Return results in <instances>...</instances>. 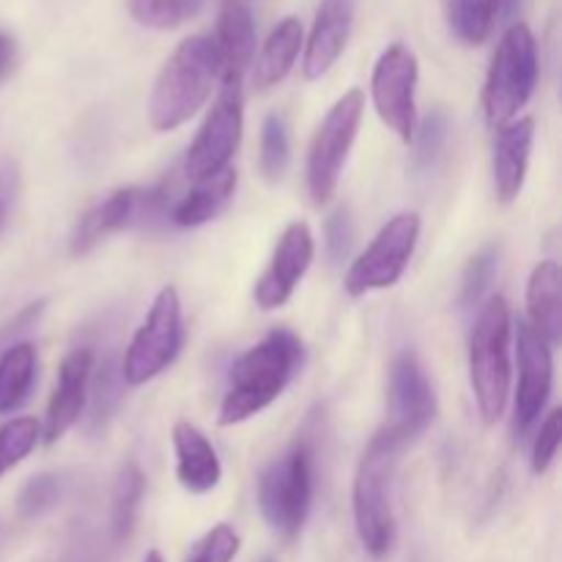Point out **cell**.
Returning <instances> with one entry per match:
<instances>
[{
  "instance_id": "33",
  "label": "cell",
  "mask_w": 562,
  "mask_h": 562,
  "mask_svg": "<svg viewBox=\"0 0 562 562\" xmlns=\"http://www.w3.org/2000/svg\"><path fill=\"white\" fill-rule=\"evenodd\" d=\"M60 497H64V477L44 472L25 483L20 499H16V510L22 519H38V516L49 514L60 503Z\"/></svg>"
},
{
  "instance_id": "32",
  "label": "cell",
  "mask_w": 562,
  "mask_h": 562,
  "mask_svg": "<svg viewBox=\"0 0 562 562\" xmlns=\"http://www.w3.org/2000/svg\"><path fill=\"white\" fill-rule=\"evenodd\" d=\"M42 439V426L33 417H14L0 426V477L20 464Z\"/></svg>"
},
{
  "instance_id": "4",
  "label": "cell",
  "mask_w": 562,
  "mask_h": 562,
  "mask_svg": "<svg viewBox=\"0 0 562 562\" xmlns=\"http://www.w3.org/2000/svg\"><path fill=\"white\" fill-rule=\"evenodd\" d=\"M404 445L384 431L371 439L355 475V525L371 558H387L395 543L393 481Z\"/></svg>"
},
{
  "instance_id": "7",
  "label": "cell",
  "mask_w": 562,
  "mask_h": 562,
  "mask_svg": "<svg viewBox=\"0 0 562 562\" xmlns=\"http://www.w3.org/2000/svg\"><path fill=\"white\" fill-rule=\"evenodd\" d=\"M362 113H366V93L360 88H351L327 110L324 121L318 124L311 148H307L305 165L307 195H311L313 206H327L333 201L344 165L355 146L357 132H360Z\"/></svg>"
},
{
  "instance_id": "36",
  "label": "cell",
  "mask_w": 562,
  "mask_h": 562,
  "mask_svg": "<svg viewBox=\"0 0 562 562\" xmlns=\"http://www.w3.org/2000/svg\"><path fill=\"white\" fill-rule=\"evenodd\" d=\"M324 236H327V256L333 263H340L351 250V241H355V223H351L349 209L340 206L333 217L327 220V228H324Z\"/></svg>"
},
{
  "instance_id": "8",
  "label": "cell",
  "mask_w": 562,
  "mask_h": 562,
  "mask_svg": "<svg viewBox=\"0 0 562 562\" xmlns=\"http://www.w3.org/2000/svg\"><path fill=\"white\" fill-rule=\"evenodd\" d=\"M181 344H184V322H181L179 291L173 285H165L126 349L124 362H121L124 382L137 387V384L157 379L159 373L173 366Z\"/></svg>"
},
{
  "instance_id": "1",
  "label": "cell",
  "mask_w": 562,
  "mask_h": 562,
  "mask_svg": "<svg viewBox=\"0 0 562 562\" xmlns=\"http://www.w3.org/2000/svg\"><path fill=\"white\" fill-rule=\"evenodd\" d=\"M302 355L300 335L285 327L272 329L261 344L247 349L231 366L217 415L220 426H236L272 406L300 371Z\"/></svg>"
},
{
  "instance_id": "11",
  "label": "cell",
  "mask_w": 562,
  "mask_h": 562,
  "mask_svg": "<svg viewBox=\"0 0 562 562\" xmlns=\"http://www.w3.org/2000/svg\"><path fill=\"white\" fill-rule=\"evenodd\" d=\"M241 126H245L241 82L223 80V88H220L201 132L195 135L192 146L187 148L184 173L190 179L201 181L231 168V159H234L236 148L241 143Z\"/></svg>"
},
{
  "instance_id": "38",
  "label": "cell",
  "mask_w": 562,
  "mask_h": 562,
  "mask_svg": "<svg viewBox=\"0 0 562 562\" xmlns=\"http://www.w3.org/2000/svg\"><path fill=\"white\" fill-rule=\"evenodd\" d=\"M16 66V42L9 36V33L0 31V80H5V77L14 71Z\"/></svg>"
},
{
  "instance_id": "39",
  "label": "cell",
  "mask_w": 562,
  "mask_h": 562,
  "mask_svg": "<svg viewBox=\"0 0 562 562\" xmlns=\"http://www.w3.org/2000/svg\"><path fill=\"white\" fill-rule=\"evenodd\" d=\"M143 562H162V554H159V552H148L146 560H143Z\"/></svg>"
},
{
  "instance_id": "18",
  "label": "cell",
  "mask_w": 562,
  "mask_h": 562,
  "mask_svg": "<svg viewBox=\"0 0 562 562\" xmlns=\"http://www.w3.org/2000/svg\"><path fill=\"white\" fill-rule=\"evenodd\" d=\"M173 453H176V477L181 488L190 494H206L220 486L223 464L217 459V450L212 448L201 428L181 420L173 426Z\"/></svg>"
},
{
  "instance_id": "13",
  "label": "cell",
  "mask_w": 562,
  "mask_h": 562,
  "mask_svg": "<svg viewBox=\"0 0 562 562\" xmlns=\"http://www.w3.org/2000/svg\"><path fill=\"white\" fill-rule=\"evenodd\" d=\"M516 355H519V384H516L514 398V437L521 439L530 434V428L541 420V412L547 409L554 382V360L552 346L527 322L519 324Z\"/></svg>"
},
{
  "instance_id": "19",
  "label": "cell",
  "mask_w": 562,
  "mask_h": 562,
  "mask_svg": "<svg viewBox=\"0 0 562 562\" xmlns=\"http://www.w3.org/2000/svg\"><path fill=\"white\" fill-rule=\"evenodd\" d=\"M135 203H137V187H126V190L110 192L104 201L88 209L80 220H77L75 231L69 236L71 256H86L102 239L121 228H132L135 225Z\"/></svg>"
},
{
  "instance_id": "9",
  "label": "cell",
  "mask_w": 562,
  "mask_h": 562,
  "mask_svg": "<svg viewBox=\"0 0 562 562\" xmlns=\"http://www.w3.org/2000/svg\"><path fill=\"white\" fill-rule=\"evenodd\" d=\"M420 239V214L404 212L387 220L376 239L366 247L360 258L349 267L344 289L349 296H366L371 291L393 289L404 278Z\"/></svg>"
},
{
  "instance_id": "12",
  "label": "cell",
  "mask_w": 562,
  "mask_h": 562,
  "mask_svg": "<svg viewBox=\"0 0 562 562\" xmlns=\"http://www.w3.org/2000/svg\"><path fill=\"white\" fill-rule=\"evenodd\" d=\"M417 58L406 44H390L379 55L371 75V99L379 119L404 143L412 140L417 130Z\"/></svg>"
},
{
  "instance_id": "16",
  "label": "cell",
  "mask_w": 562,
  "mask_h": 562,
  "mask_svg": "<svg viewBox=\"0 0 562 562\" xmlns=\"http://www.w3.org/2000/svg\"><path fill=\"white\" fill-rule=\"evenodd\" d=\"M357 0H322L313 20L311 36L305 44L302 71L307 80H318L327 75L349 44L351 27H355Z\"/></svg>"
},
{
  "instance_id": "23",
  "label": "cell",
  "mask_w": 562,
  "mask_h": 562,
  "mask_svg": "<svg viewBox=\"0 0 562 562\" xmlns=\"http://www.w3.org/2000/svg\"><path fill=\"white\" fill-rule=\"evenodd\" d=\"M302 38H305L302 36V22L296 16H285L272 27L256 60V86L261 91L283 82L285 75L294 69L296 55L302 49Z\"/></svg>"
},
{
  "instance_id": "37",
  "label": "cell",
  "mask_w": 562,
  "mask_h": 562,
  "mask_svg": "<svg viewBox=\"0 0 562 562\" xmlns=\"http://www.w3.org/2000/svg\"><path fill=\"white\" fill-rule=\"evenodd\" d=\"M16 192V170L11 162H0V228L5 223V214H9L11 201H14Z\"/></svg>"
},
{
  "instance_id": "28",
  "label": "cell",
  "mask_w": 562,
  "mask_h": 562,
  "mask_svg": "<svg viewBox=\"0 0 562 562\" xmlns=\"http://www.w3.org/2000/svg\"><path fill=\"white\" fill-rule=\"evenodd\" d=\"M206 0H126L132 20L151 31H173L201 14Z\"/></svg>"
},
{
  "instance_id": "14",
  "label": "cell",
  "mask_w": 562,
  "mask_h": 562,
  "mask_svg": "<svg viewBox=\"0 0 562 562\" xmlns=\"http://www.w3.org/2000/svg\"><path fill=\"white\" fill-rule=\"evenodd\" d=\"M313 256H316V245H313V231L305 220H294L289 228L280 234L278 245H274L269 267L258 278L256 291V305L261 311H278L285 302L294 296L296 285L305 278L311 269Z\"/></svg>"
},
{
  "instance_id": "27",
  "label": "cell",
  "mask_w": 562,
  "mask_h": 562,
  "mask_svg": "<svg viewBox=\"0 0 562 562\" xmlns=\"http://www.w3.org/2000/svg\"><path fill=\"white\" fill-rule=\"evenodd\" d=\"M121 398H124V376L115 357H108L99 368H91L88 379V434H99L108 428L119 412Z\"/></svg>"
},
{
  "instance_id": "10",
  "label": "cell",
  "mask_w": 562,
  "mask_h": 562,
  "mask_svg": "<svg viewBox=\"0 0 562 562\" xmlns=\"http://www.w3.org/2000/svg\"><path fill=\"white\" fill-rule=\"evenodd\" d=\"M434 417H437V393L426 366L415 351H401L390 362L387 423L382 431L406 448L428 431Z\"/></svg>"
},
{
  "instance_id": "21",
  "label": "cell",
  "mask_w": 562,
  "mask_h": 562,
  "mask_svg": "<svg viewBox=\"0 0 562 562\" xmlns=\"http://www.w3.org/2000/svg\"><path fill=\"white\" fill-rule=\"evenodd\" d=\"M527 316L530 327L547 340L558 346L562 338V272L558 261H541L530 274L527 283Z\"/></svg>"
},
{
  "instance_id": "6",
  "label": "cell",
  "mask_w": 562,
  "mask_h": 562,
  "mask_svg": "<svg viewBox=\"0 0 562 562\" xmlns=\"http://www.w3.org/2000/svg\"><path fill=\"white\" fill-rule=\"evenodd\" d=\"M538 82V44L525 22H514L499 38L483 88V113L488 126L510 124L530 102Z\"/></svg>"
},
{
  "instance_id": "26",
  "label": "cell",
  "mask_w": 562,
  "mask_h": 562,
  "mask_svg": "<svg viewBox=\"0 0 562 562\" xmlns=\"http://www.w3.org/2000/svg\"><path fill=\"white\" fill-rule=\"evenodd\" d=\"M143 492H146V475L140 467L135 461L121 464V470L115 472L113 494H110V538L115 543L130 541L135 532Z\"/></svg>"
},
{
  "instance_id": "29",
  "label": "cell",
  "mask_w": 562,
  "mask_h": 562,
  "mask_svg": "<svg viewBox=\"0 0 562 562\" xmlns=\"http://www.w3.org/2000/svg\"><path fill=\"white\" fill-rule=\"evenodd\" d=\"M291 159V143H289V126L280 113H269L261 124V154H258V168L261 176L274 184L285 176Z\"/></svg>"
},
{
  "instance_id": "30",
  "label": "cell",
  "mask_w": 562,
  "mask_h": 562,
  "mask_svg": "<svg viewBox=\"0 0 562 562\" xmlns=\"http://www.w3.org/2000/svg\"><path fill=\"white\" fill-rule=\"evenodd\" d=\"M450 137V119L445 110H434L431 115H426L420 124V130H415L412 140H415V157H412V165H415L417 173H428L434 165L439 162V157L445 154V146H448Z\"/></svg>"
},
{
  "instance_id": "40",
  "label": "cell",
  "mask_w": 562,
  "mask_h": 562,
  "mask_svg": "<svg viewBox=\"0 0 562 562\" xmlns=\"http://www.w3.org/2000/svg\"><path fill=\"white\" fill-rule=\"evenodd\" d=\"M261 562H274V560H272V558H267V560H261Z\"/></svg>"
},
{
  "instance_id": "31",
  "label": "cell",
  "mask_w": 562,
  "mask_h": 562,
  "mask_svg": "<svg viewBox=\"0 0 562 562\" xmlns=\"http://www.w3.org/2000/svg\"><path fill=\"white\" fill-rule=\"evenodd\" d=\"M499 269V250L494 245L483 247L470 263H467L464 280H461V307L472 311V307H481L488 300V291H492L494 278H497Z\"/></svg>"
},
{
  "instance_id": "15",
  "label": "cell",
  "mask_w": 562,
  "mask_h": 562,
  "mask_svg": "<svg viewBox=\"0 0 562 562\" xmlns=\"http://www.w3.org/2000/svg\"><path fill=\"white\" fill-rule=\"evenodd\" d=\"M93 355L91 349H75L66 355L60 362L58 382H55L53 398L47 404V415H44L42 437L47 445H55L58 439L66 437L75 423H80L82 412H86L88 398V379H91Z\"/></svg>"
},
{
  "instance_id": "22",
  "label": "cell",
  "mask_w": 562,
  "mask_h": 562,
  "mask_svg": "<svg viewBox=\"0 0 562 562\" xmlns=\"http://www.w3.org/2000/svg\"><path fill=\"white\" fill-rule=\"evenodd\" d=\"M236 192V170L225 168L220 173L209 176V179L195 181L190 192L170 209V223L179 228H201L209 220L217 217L225 206L231 203Z\"/></svg>"
},
{
  "instance_id": "17",
  "label": "cell",
  "mask_w": 562,
  "mask_h": 562,
  "mask_svg": "<svg viewBox=\"0 0 562 562\" xmlns=\"http://www.w3.org/2000/svg\"><path fill=\"white\" fill-rule=\"evenodd\" d=\"M532 140H536V121L514 119L510 124L499 126L497 137H494V154H492V173H494V190L503 203L516 201L525 190L527 165H530Z\"/></svg>"
},
{
  "instance_id": "34",
  "label": "cell",
  "mask_w": 562,
  "mask_h": 562,
  "mask_svg": "<svg viewBox=\"0 0 562 562\" xmlns=\"http://www.w3.org/2000/svg\"><path fill=\"white\" fill-rule=\"evenodd\" d=\"M239 536L231 525H217L190 549L184 562H234L239 554Z\"/></svg>"
},
{
  "instance_id": "2",
  "label": "cell",
  "mask_w": 562,
  "mask_h": 562,
  "mask_svg": "<svg viewBox=\"0 0 562 562\" xmlns=\"http://www.w3.org/2000/svg\"><path fill=\"white\" fill-rule=\"evenodd\" d=\"M220 58L209 36H190L173 49L154 80L148 121L157 132H173L192 119L212 97Z\"/></svg>"
},
{
  "instance_id": "35",
  "label": "cell",
  "mask_w": 562,
  "mask_h": 562,
  "mask_svg": "<svg viewBox=\"0 0 562 562\" xmlns=\"http://www.w3.org/2000/svg\"><path fill=\"white\" fill-rule=\"evenodd\" d=\"M560 442H562V412L552 409L547 415V420L541 423V431H538L536 442H532L530 467L536 475H547L554 456H558Z\"/></svg>"
},
{
  "instance_id": "24",
  "label": "cell",
  "mask_w": 562,
  "mask_h": 562,
  "mask_svg": "<svg viewBox=\"0 0 562 562\" xmlns=\"http://www.w3.org/2000/svg\"><path fill=\"white\" fill-rule=\"evenodd\" d=\"M525 0H450L448 22L464 44H483L503 16H514Z\"/></svg>"
},
{
  "instance_id": "5",
  "label": "cell",
  "mask_w": 562,
  "mask_h": 562,
  "mask_svg": "<svg viewBox=\"0 0 562 562\" xmlns=\"http://www.w3.org/2000/svg\"><path fill=\"white\" fill-rule=\"evenodd\" d=\"M316 488V456L307 439H296L258 477V505L267 525L283 538H296L305 527Z\"/></svg>"
},
{
  "instance_id": "3",
  "label": "cell",
  "mask_w": 562,
  "mask_h": 562,
  "mask_svg": "<svg viewBox=\"0 0 562 562\" xmlns=\"http://www.w3.org/2000/svg\"><path fill=\"white\" fill-rule=\"evenodd\" d=\"M510 322L508 300L492 294L481 305L470 338V379L483 423L494 426L510 398Z\"/></svg>"
},
{
  "instance_id": "25",
  "label": "cell",
  "mask_w": 562,
  "mask_h": 562,
  "mask_svg": "<svg viewBox=\"0 0 562 562\" xmlns=\"http://www.w3.org/2000/svg\"><path fill=\"white\" fill-rule=\"evenodd\" d=\"M36 346L27 340L5 346L0 355V415L20 409L36 382Z\"/></svg>"
},
{
  "instance_id": "20",
  "label": "cell",
  "mask_w": 562,
  "mask_h": 562,
  "mask_svg": "<svg viewBox=\"0 0 562 562\" xmlns=\"http://www.w3.org/2000/svg\"><path fill=\"white\" fill-rule=\"evenodd\" d=\"M220 58V75L223 80H245L256 55V20L250 9L241 3H231L220 11L217 38H212Z\"/></svg>"
}]
</instances>
